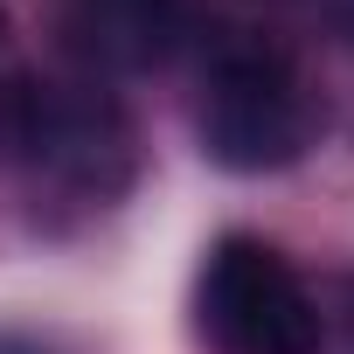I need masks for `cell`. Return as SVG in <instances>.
<instances>
[{"instance_id": "4", "label": "cell", "mask_w": 354, "mask_h": 354, "mask_svg": "<svg viewBox=\"0 0 354 354\" xmlns=\"http://www.w3.org/2000/svg\"><path fill=\"white\" fill-rule=\"evenodd\" d=\"M0 28H8V15H0Z\"/></svg>"}, {"instance_id": "2", "label": "cell", "mask_w": 354, "mask_h": 354, "mask_svg": "<svg viewBox=\"0 0 354 354\" xmlns=\"http://www.w3.org/2000/svg\"><path fill=\"white\" fill-rule=\"evenodd\" d=\"M202 326L223 354H319L313 292L257 236H223L209 250V264H202Z\"/></svg>"}, {"instance_id": "3", "label": "cell", "mask_w": 354, "mask_h": 354, "mask_svg": "<svg viewBox=\"0 0 354 354\" xmlns=\"http://www.w3.org/2000/svg\"><path fill=\"white\" fill-rule=\"evenodd\" d=\"M63 21L84 56L111 70H146L181 35V0H63Z\"/></svg>"}, {"instance_id": "1", "label": "cell", "mask_w": 354, "mask_h": 354, "mask_svg": "<svg viewBox=\"0 0 354 354\" xmlns=\"http://www.w3.org/2000/svg\"><path fill=\"white\" fill-rule=\"evenodd\" d=\"M306 139H313V111H306L292 63L257 42L223 49L209 70V97H202L209 160L230 174H271V167H292Z\"/></svg>"}]
</instances>
